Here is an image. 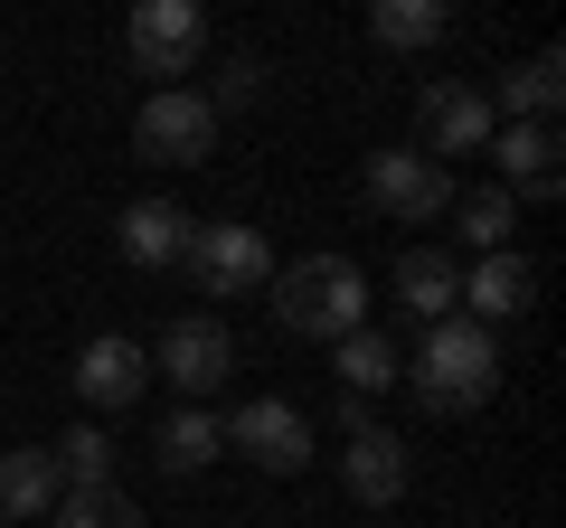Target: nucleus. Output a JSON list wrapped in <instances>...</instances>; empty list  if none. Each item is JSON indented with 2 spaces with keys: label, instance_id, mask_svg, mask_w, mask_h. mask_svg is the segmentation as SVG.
Listing matches in <instances>:
<instances>
[{
  "label": "nucleus",
  "instance_id": "obj_7",
  "mask_svg": "<svg viewBox=\"0 0 566 528\" xmlns=\"http://www.w3.org/2000/svg\"><path fill=\"white\" fill-rule=\"evenodd\" d=\"M227 444H237L255 472H283V482H293V472L312 463V415L283 406V397H245V406L227 415Z\"/></svg>",
  "mask_w": 566,
  "mask_h": 528
},
{
  "label": "nucleus",
  "instance_id": "obj_16",
  "mask_svg": "<svg viewBox=\"0 0 566 528\" xmlns=\"http://www.w3.org/2000/svg\"><path fill=\"white\" fill-rule=\"evenodd\" d=\"M528 293H538V274H528V264L520 255H482V264H472V274H463V321H520V311H528Z\"/></svg>",
  "mask_w": 566,
  "mask_h": 528
},
{
  "label": "nucleus",
  "instance_id": "obj_10",
  "mask_svg": "<svg viewBox=\"0 0 566 528\" xmlns=\"http://www.w3.org/2000/svg\"><path fill=\"white\" fill-rule=\"evenodd\" d=\"M142 387H151V359H142L133 330H95V340L76 349V397H85L95 415H123Z\"/></svg>",
  "mask_w": 566,
  "mask_h": 528
},
{
  "label": "nucleus",
  "instance_id": "obj_13",
  "mask_svg": "<svg viewBox=\"0 0 566 528\" xmlns=\"http://www.w3.org/2000/svg\"><path fill=\"white\" fill-rule=\"evenodd\" d=\"M397 303L416 311L424 330L453 321V311H463V264H453L444 245H406V255H397Z\"/></svg>",
  "mask_w": 566,
  "mask_h": 528
},
{
  "label": "nucleus",
  "instance_id": "obj_3",
  "mask_svg": "<svg viewBox=\"0 0 566 528\" xmlns=\"http://www.w3.org/2000/svg\"><path fill=\"white\" fill-rule=\"evenodd\" d=\"M359 189H368V208H387L397 226H434V218H453V170L444 161H424L416 142H378L359 161Z\"/></svg>",
  "mask_w": 566,
  "mask_h": 528
},
{
  "label": "nucleus",
  "instance_id": "obj_18",
  "mask_svg": "<svg viewBox=\"0 0 566 528\" xmlns=\"http://www.w3.org/2000/svg\"><path fill=\"white\" fill-rule=\"evenodd\" d=\"M331 378H340L349 406H368L378 387H397V349H387L378 330H349V340H331Z\"/></svg>",
  "mask_w": 566,
  "mask_h": 528
},
{
  "label": "nucleus",
  "instance_id": "obj_19",
  "mask_svg": "<svg viewBox=\"0 0 566 528\" xmlns=\"http://www.w3.org/2000/svg\"><path fill=\"white\" fill-rule=\"evenodd\" d=\"M444 29H453L444 0H378V10H368V39L397 47V57H406V47H434Z\"/></svg>",
  "mask_w": 566,
  "mask_h": 528
},
{
  "label": "nucleus",
  "instance_id": "obj_15",
  "mask_svg": "<svg viewBox=\"0 0 566 528\" xmlns=\"http://www.w3.org/2000/svg\"><path fill=\"white\" fill-rule=\"evenodd\" d=\"M57 500H66V482H57V453L48 444L0 453V519H48Z\"/></svg>",
  "mask_w": 566,
  "mask_h": 528
},
{
  "label": "nucleus",
  "instance_id": "obj_5",
  "mask_svg": "<svg viewBox=\"0 0 566 528\" xmlns=\"http://www.w3.org/2000/svg\"><path fill=\"white\" fill-rule=\"evenodd\" d=\"M123 57H133L142 76L180 85L189 66L208 57V20H199V0H142L133 20H123Z\"/></svg>",
  "mask_w": 566,
  "mask_h": 528
},
{
  "label": "nucleus",
  "instance_id": "obj_1",
  "mask_svg": "<svg viewBox=\"0 0 566 528\" xmlns=\"http://www.w3.org/2000/svg\"><path fill=\"white\" fill-rule=\"evenodd\" d=\"M406 387H416V406L424 415H472V406H491V387H501V340H491L482 321H434L424 330V349H416V368H397Z\"/></svg>",
  "mask_w": 566,
  "mask_h": 528
},
{
  "label": "nucleus",
  "instance_id": "obj_12",
  "mask_svg": "<svg viewBox=\"0 0 566 528\" xmlns=\"http://www.w3.org/2000/svg\"><path fill=\"white\" fill-rule=\"evenodd\" d=\"M491 161H501V189L510 199H557L566 170H557V123H510V133H491Z\"/></svg>",
  "mask_w": 566,
  "mask_h": 528
},
{
  "label": "nucleus",
  "instance_id": "obj_4",
  "mask_svg": "<svg viewBox=\"0 0 566 528\" xmlns=\"http://www.w3.org/2000/svg\"><path fill=\"white\" fill-rule=\"evenodd\" d=\"M180 274L208 293V303H237V293H264L274 284V245H264V226H237V218H218V226H189V255H180Z\"/></svg>",
  "mask_w": 566,
  "mask_h": 528
},
{
  "label": "nucleus",
  "instance_id": "obj_11",
  "mask_svg": "<svg viewBox=\"0 0 566 528\" xmlns=\"http://www.w3.org/2000/svg\"><path fill=\"white\" fill-rule=\"evenodd\" d=\"M340 482H349V500H359V509H397L406 482H416V463H406V434H397V425H349Z\"/></svg>",
  "mask_w": 566,
  "mask_h": 528
},
{
  "label": "nucleus",
  "instance_id": "obj_22",
  "mask_svg": "<svg viewBox=\"0 0 566 528\" xmlns=\"http://www.w3.org/2000/svg\"><path fill=\"white\" fill-rule=\"evenodd\" d=\"M48 453H57V482H66V490H95V482H114V434H104V425L57 434Z\"/></svg>",
  "mask_w": 566,
  "mask_h": 528
},
{
  "label": "nucleus",
  "instance_id": "obj_14",
  "mask_svg": "<svg viewBox=\"0 0 566 528\" xmlns=\"http://www.w3.org/2000/svg\"><path fill=\"white\" fill-rule=\"evenodd\" d=\"M189 226H199V218H189L180 199H133V208H123V226H114V236H123V264H151V274L180 264V255H189Z\"/></svg>",
  "mask_w": 566,
  "mask_h": 528
},
{
  "label": "nucleus",
  "instance_id": "obj_20",
  "mask_svg": "<svg viewBox=\"0 0 566 528\" xmlns=\"http://www.w3.org/2000/svg\"><path fill=\"white\" fill-rule=\"evenodd\" d=\"M151 453H161V472H208V463L227 453V425H218L208 406H180V415L161 425V444H151Z\"/></svg>",
  "mask_w": 566,
  "mask_h": 528
},
{
  "label": "nucleus",
  "instance_id": "obj_24",
  "mask_svg": "<svg viewBox=\"0 0 566 528\" xmlns=\"http://www.w3.org/2000/svg\"><path fill=\"white\" fill-rule=\"evenodd\" d=\"M264 76H274L264 57H227V66H218V95H208V114H227V104H264Z\"/></svg>",
  "mask_w": 566,
  "mask_h": 528
},
{
  "label": "nucleus",
  "instance_id": "obj_17",
  "mask_svg": "<svg viewBox=\"0 0 566 528\" xmlns=\"http://www.w3.org/2000/svg\"><path fill=\"white\" fill-rule=\"evenodd\" d=\"M557 104H566V57L547 47V57H528V66H510L501 76V95H491V123H557Z\"/></svg>",
  "mask_w": 566,
  "mask_h": 528
},
{
  "label": "nucleus",
  "instance_id": "obj_23",
  "mask_svg": "<svg viewBox=\"0 0 566 528\" xmlns=\"http://www.w3.org/2000/svg\"><path fill=\"white\" fill-rule=\"evenodd\" d=\"M57 528H142V509L123 482H95V490H66L57 500Z\"/></svg>",
  "mask_w": 566,
  "mask_h": 528
},
{
  "label": "nucleus",
  "instance_id": "obj_8",
  "mask_svg": "<svg viewBox=\"0 0 566 528\" xmlns=\"http://www.w3.org/2000/svg\"><path fill=\"white\" fill-rule=\"evenodd\" d=\"M491 133H501V123H491V95L482 85H424L416 95V151L424 161H453V151H482Z\"/></svg>",
  "mask_w": 566,
  "mask_h": 528
},
{
  "label": "nucleus",
  "instance_id": "obj_6",
  "mask_svg": "<svg viewBox=\"0 0 566 528\" xmlns=\"http://www.w3.org/2000/svg\"><path fill=\"white\" fill-rule=\"evenodd\" d=\"M133 142H142V161H161V170H199L218 151V114H208L199 85H161V95L142 104Z\"/></svg>",
  "mask_w": 566,
  "mask_h": 528
},
{
  "label": "nucleus",
  "instance_id": "obj_9",
  "mask_svg": "<svg viewBox=\"0 0 566 528\" xmlns=\"http://www.w3.org/2000/svg\"><path fill=\"white\" fill-rule=\"evenodd\" d=\"M237 368V340H227V321L218 311H180V321L161 330V378L180 387L189 406H208V387Z\"/></svg>",
  "mask_w": 566,
  "mask_h": 528
},
{
  "label": "nucleus",
  "instance_id": "obj_2",
  "mask_svg": "<svg viewBox=\"0 0 566 528\" xmlns=\"http://www.w3.org/2000/svg\"><path fill=\"white\" fill-rule=\"evenodd\" d=\"M368 311V274L349 255H303V264H283V284H274V321L293 330V340H349V330Z\"/></svg>",
  "mask_w": 566,
  "mask_h": 528
},
{
  "label": "nucleus",
  "instance_id": "obj_21",
  "mask_svg": "<svg viewBox=\"0 0 566 528\" xmlns=\"http://www.w3.org/2000/svg\"><path fill=\"white\" fill-rule=\"evenodd\" d=\"M453 218H463V245H472V255H510L520 199H510V189H472V199H453Z\"/></svg>",
  "mask_w": 566,
  "mask_h": 528
}]
</instances>
